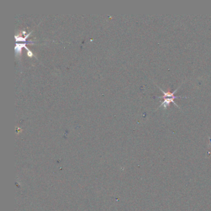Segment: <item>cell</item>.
I'll use <instances>...</instances> for the list:
<instances>
[{
  "instance_id": "cell-1",
  "label": "cell",
  "mask_w": 211,
  "mask_h": 211,
  "mask_svg": "<svg viewBox=\"0 0 211 211\" xmlns=\"http://www.w3.org/2000/svg\"><path fill=\"white\" fill-rule=\"evenodd\" d=\"M177 98H189V97H181V96H175V97H167V98H164V100L161 103V105L159 107L158 109H159V108L161 107H164V109H167V108L169 106L170 103L171 102L173 103V104H174L175 106H177V107H178L179 109H180V107H179L178 105H177V103H175V101H174V100Z\"/></svg>"
}]
</instances>
